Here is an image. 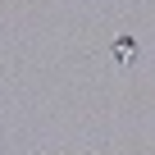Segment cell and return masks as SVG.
I'll return each instance as SVG.
<instances>
[{
	"instance_id": "1",
	"label": "cell",
	"mask_w": 155,
	"mask_h": 155,
	"mask_svg": "<svg viewBox=\"0 0 155 155\" xmlns=\"http://www.w3.org/2000/svg\"><path fill=\"white\" fill-rule=\"evenodd\" d=\"M114 59H119V64H128V59H137V41H128V37H119V41H114Z\"/></svg>"
}]
</instances>
